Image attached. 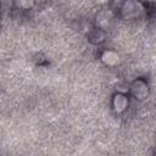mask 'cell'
Here are the masks:
<instances>
[{
	"instance_id": "6da1fadb",
	"label": "cell",
	"mask_w": 156,
	"mask_h": 156,
	"mask_svg": "<svg viewBox=\"0 0 156 156\" xmlns=\"http://www.w3.org/2000/svg\"><path fill=\"white\" fill-rule=\"evenodd\" d=\"M123 12L126 13V17H134V16H138V13H139V11L141 10V6L138 4V2H135V1H127L126 4H124V6H123Z\"/></svg>"
},
{
	"instance_id": "7a4b0ae2",
	"label": "cell",
	"mask_w": 156,
	"mask_h": 156,
	"mask_svg": "<svg viewBox=\"0 0 156 156\" xmlns=\"http://www.w3.org/2000/svg\"><path fill=\"white\" fill-rule=\"evenodd\" d=\"M134 85L138 87V89L134 88V87H132V93L135 96V99H139V100L144 99L145 95L147 94V87H146V84L143 80H138V82L134 83Z\"/></svg>"
},
{
	"instance_id": "3957f363",
	"label": "cell",
	"mask_w": 156,
	"mask_h": 156,
	"mask_svg": "<svg viewBox=\"0 0 156 156\" xmlns=\"http://www.w3.org/2000/svg\"><path fill=\"white\" fill-rule=\"evenodd\" d=\"M101 60H102L104 63H106L108 66H115L116 63H118L119 56H118L117 52H115L112 50H106V51H104V54L101 56Z\"/></svg>"
},
{
	"instance_id": "277c9868",
	"label": "cell",
	"mask_w": 156,
	"mask_h": 156,
	"mask_svg": "<svg viewBox=\"0 0 156 156\" xmlns=\"http://www.w3.org/2000/svg\"><path fill=\"white\" fill-rule=\"evenodd\" d=\"M128 106V100L124 95L122 94H117L115 95V99H113V107H115V111L117 112H122L126 110V107Z\"/></svg>"
},
{
	"instance_id": "5b68a950",
	"label": "cell",
	"mask_w": 156,
	"mask_h": 156,
	"mask_svg": "<svg viewBox=\"0 0 156 156\" xmlns=\"http://www.w3.org/2000/svg\"><path fill=\"white\" fill-rule=\"evenodd\" d=\"M104 39H105V33L101 29H94L89 34V40L93 44H100L104 41Z\"/></svg>"
},
{
	"instance_id": "8992f818",
	"label": "cell",
	"mask_w": 156,
	"mask_h": 156,
	"mask_svg": "<svg viewBox=\"0 0 156 156\" xmlns=\"http://www.w3.org/2000/svg\"><path fill=\"white\" fill-rule=\"evenodd\" d=\"M16 5L20 9L28 10L34 5V0H16Z\"/></svg>"
},
{
	"instance_id": "52a82bcc",
	"label": "cell",
	"mask_w": 156,
	"mask_h": 156,
	"mask_svg": "<svg viewBox=\"0 0 156 156\" xmlns=\"http://www.w3.org/2000/svg\"><path fill=\"white\" fill-rule=\"evenodd\" d=\"M96 1H99V2H105V1H108V0H96Z\"/></svg>"
}]
</instances>
